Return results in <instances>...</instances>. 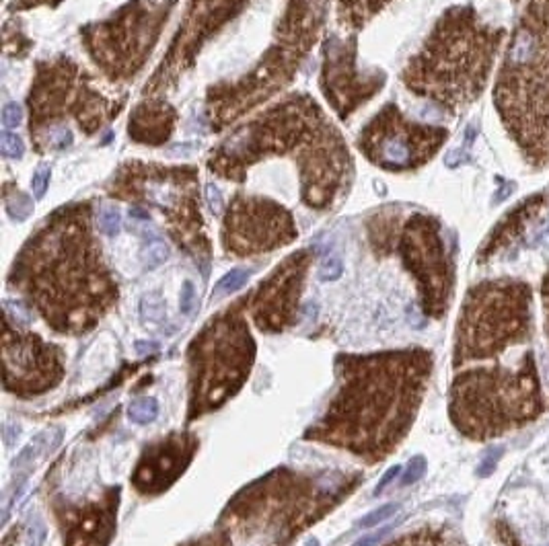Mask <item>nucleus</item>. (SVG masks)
I'll list each match as a JSON object with an SVG mask.
<instances>
[{
	"instance_id": "obj_1",
	"label": "nucleus",
	"mask_w": 549,
	"mask_h": 546,
	"mask_svg": "<svg viewBox=\"0 0 549 546\" xmlns=\"http://www.w3.org/2000/svg\"><path fill=\"white\" fill-rule=\"evenodd\" d=\"M533 290L498 278L473 285L454 327L449 419L471 442L526 428L545 413L533 345Z\"/></svg>"
},
{
	"instance_id": "obj_2",
	"label": "nucleus",
	"mask_w": 549,
	"mask_h": 546,
	"mask_svg": "<svg viewBox=\"0 0 549 546\" xmlns=\"http://www.w3.org/2000/svg\"><path fill=\"white\" fill-rule=\"evenodd\" d=\"M432 370L426 347L337 356V390L305 440L381 464L414 428Z\"/></svg>"
},
{
	"instance_id": "obj_3",
	"label": "nucleus",
	"mask_w": 549,
	"mask_h": 546,
	"mask_svg": "<svg viewBox=\"0 0 549 546\" xmlns=\"http://www.w3.org/2000/svg\"><path fill=\"white\" fill-rule=\"evenodd\" d=\"M8 284L58 335L89 333L118 302V284L83 206L62 210L25 244Z\"/></svg>"
},
{
	"instance_id": "obj_4",
	"label": "nucleus",
	"mask_w": 549,
	"mask_h": 546,
	"mask_svg": "<svg viewBox=\"0 0 549 546\" xmlns=\"http://www.w3.org/2000/svg\"><path fill=\"white\" fill-rule=\"evenodd\" d=\"M360 480V473L280 466L243 487L222 509L218 528L243 546H290L354 493Z\"/></svg>"
},
{
	"instance_id": "obj_5",
	"label": "nucleus",
	"mask_w": 549,
	"mask_h": 546,
	"mask_svg": "<svg viewBox=\"0 0 549 546\" xmlns=\"http://www.w3.org/2000/svg\"><path fill=\"white\" fill-rule=\"evenodd\" d=\"M504 37V27L485 23L473 6H453L409 60L404 82L411 93L457 113L483 93Z\"/></svg>"
},
{
	"instance_id": "obj_6",
	"label": "nucleus",
	"mask_w": 549,
	"mask_h": 546,
	"mask_svg": "<svg viewBox=\"0 0 549 546\" xmlns=\"http://www.w3.org/2000/svg\"><path fill=\"white\" fill-rule=\"evenodd\" d=\"M494 103L521 156L549 165V0H529L502 60Z\"/></svg>"
},
{
	"instance_id": "obj_7",
	"label": "nucleus",
	"mask_w": 549,
	"mask_h": 546,
	"mask_svg": "<svg viewBox=\"0 0 549 546\" xmlns=\"http://www.w3.org/2000/svg\"><path fill=\"white\" fill-rule=\"evenodd\" d=\"M255 339L239 306L222 310L188 347V421L218 411L247 382Z\"/></svg>"
},
{
	"instance_id": "obj_8",
	"label": "nucleus",
	"mask_w": 549,
	"mask_h": 546,
	"mask_svg": "<svg viewBox=\"0 0 549 546\" xmlns=\"http://www.w3.org/2000/svg\"><path fill=\"white\" fill-rule=\"evenodd\" d=\"M399 255L418 285L424 314L442 318L451 306L454 273L440 224L432 216H411L399 238Z\"/></svg>"
},
{
	"instance_id": "obj_9",
	"label": "nucleus",
	"mask_w": 549,
	"mask_h": 546,
	"mask_svg": "<svg viewBox=\"0 0 549 546\" xmlns=\"http://www.w3.org/2000/svg\"><path fill=\"white\" fill-rule=\"evenodd\" d=\"M2 384L4 390L29 401L54 390L66 374L64 352L40 335L19 329L4 314L2 333Z\"/></svg>"
},
{
	"instance_id": "obj_10",
	"label": "nucleus",
	"mask_w": 549,
	"mask_h": 546,
	"mask_svg": "<svg viewBox=\"0 0 549 546\" xmlns=\"http://www.w3.org/2000/svg\"><path fill=\"white\" fill-rule=\"evenodd\" d=\"M447 136L445 128L409 121L395 105H389L366 128L362 144L375 165L389 170H407L428 163Z\"/></svg>"
},
{
	"instance_id": "obj_11",
	"label": "nucleus",
	"mask_w": 549,
	"mask_h": 546,
	"mask_svg": "<svg viewBox=\"0 0 549 546\" xmlns=\"http://www.w3.org/2000/svg\"><path fill=\"white\" fill-rule=\"evenodd\" d=\"M62 546H109L118 528L121 487H105L95 497L74 501L58 491L48 495Z\"/></svg>"
},
{
	"instance_id": "obj_12",
	"label": "nucleus",
	"mask_w": 549,
	"mask_h": 546,
	"mask_svg": "<svg viewBox=\"0 0 549 546\" xmlns=\"http://www.w3.org/2000/svg\"><path fill=\"white\" fill-rule=\"evenodd\" d=\"M294 238L292 218L272 201H235L233 212L224 220V249L239 257L274 251Z\"/></svg>"
},
{
	"instance_id": "obj_13",
	"label": "nucleus",
	"mask_w": 549,
	"mask_h": 546,
	"mask_svg": "<svg viewBox=\"0 0 549 546\" xmlns=\"http://www.w3.org/2000/svg\"><path fill=\"white\" fill-rule=\"evenodd\" d=\"M309 261L305 251L290 255L253 294L251 318L260 331L278 335L296 323Z\"/></svg>"
},
{
	"instance_id": "obj_14",
	"label": "nucleus",
	"mask_w": 549,
	"mask_h": 546,
	"mask_svg": "<svg viewBox=\"0 0 549 546\" xmlns=\"http://www.w3.org/2000/svg\"><path fill=\"white\" fill-rule=\"evenodd\" d=\"M198 448L200 440L190 431H173L146 446L132 473L134 491L144 497L165 493L190 469Z\"/></svg>"
},
{
	"instance_id": "obj_15",
	"label": "nucleus",
	"mask_w": 549,
	"mask_h": 546,
	"mask_svg": "<svg viewBox=\"0 0 549 546\" xmlns=\"http://www.w3.org/2000/svg\"><path fill=\"white\" fill-rule=\"evenodd\" d=\"M545 204H548V193H535V195L526 197L525 201H521L517 208H512L494 226L490 237L485 238V242L481 244L478 253V263H488L496 255L504 253L506 249H510L514 242H519V238L525 235L529 224L539 216V212L545 208Z\"/></svg>"
},
{
	"instance_id": "obj_16",
	"label": "nucleus",
	"mask_w": 549,
	"mask_h": 546,
	"mask_svg": "<svg viewBox=\"0 0 549 546\" xmlns=\"http://www.w3.org/2000/svg\"><path fill=\"white\" fill-rule=\"evenodd\" d=\"M387 546H463L449 528L442 526H426L404 534Z\"/></svg>"
},
{
	"instance_id": "obj_17",
	"label": "nucleus",
	"mask_w": 549,
	"mask_h": 546,
	"mask_svg": "<svg viewBox=\"0 0 549 546\" xmlns=\"http://www.w3.org/2000/svg\"><path fill=\"white\" fill-rule=\"evenodd\" d=\"M159 415V401L152 397H143V399H134L128 404V419L132 423L138 426H148L157 419Z\"/></svg>"
},
{
	"instance_id": "obj_18",
	"label": "nucleus",
	"mask_w": 549,
	"mask_h": 546,
	"mask_svg": "<svg viewBox=\"0 0 549 546\" xmlns=\"http://www.w3.org/2000/svg\"><path fill=\"white\" fill-rule=\"evenodd\" d=\"M251 271L249 269H233L229 271L227 275H222L218 280V284L215 285V292H212V298H222V296H229L233 292H237L239 287H243V284H247Z\"/></svg>"
},
{
	"instance_id": "obj_19",
	"label": "nucleus",
	"mask_w": 549,
	"mask_h": 546,
	"mask_svg": "<svg viewBox=\"0 0 549 546\" xmlns=\"http://www.w3.org/2000/svg\"><path fill=\"white\" fill-rule=\"evenodd\" d=\"M6 212L11 214L13 220L23 222L33 212V204H31V199L25 193L15 191L13 195H6Z\"/></svg>"
},
{
	"instance_id": "obj_20",
	"label": "nucleus",
	"mask_w": 549,
	"mask_h": 546,
	"mask_svg": "<svg viewBox=\"0 0 549 546\" xmlns=\"http://www.w3.org/2000/svg\"><path fill=\"white\" fill-rule=\"evenodd\" d=\"M46 440H48V433L37 435V438L17 456V460H15V471H23L25 466H33V462L42 456V452L46 450Z\"/></svg>"
},
{
	"instance_id": "obj_21",
	"label": "nucleus",
	"mask_w": 549,
	"mask_h": 546,
	"mask_svg": "<svg viewBox=\"0 0 549 546\" xmlns=\"http://www.w3.org/2000/svg\"><path fill=\"white\" fill-rule=\"evenodd\" d=\"M169 255H171V251H169L167 242H163V240H150L143 251L144 265H146L148 269H155V267H159V265H163V263L167 261Z\"/></svg>"
},
{
	"instance_id": "obj_22",
	"label": "nucleus",
	"mask_w": 549,
	"mask_h": 546,
	"mask_svg": "<svg viewBox=\"0 0 549 546\" xmlns=\"http://www.w3.org/2000/svg\"><path fill=\"white\" fill-rule=\"evenodd\" d=\"M179 546H235V540H233L224 530H220V528L216 526V530H212V532L202 534V536H198V538H191V540H188V542H183V545Z\"/></svg>"
},
{
	"instance_id": "obj_23",
	"label": "nucleus",
	"mask_w": 549,
	"mask_h": 546,
	"mask_svg": "<svg viewBox=\"0 0 549 546\" xmlns=\"http://www.w3.org/2000/svg\"><path fill=\"white\" fill-rule=\"evenodd\" d=\"M99 228L107 237H116L121 228V216L116 208H103L99 214Z\"/></svg>"
},
{
	"instance_id": "obj_24",
	"label": "nucleus",
	"mask_w": 549,
	"mask_h": 546,
	"mask_svg": "<svg viewBox=\"0 0 549 546\" xmlns=\"http://www.w3.org/2000/svg\"><path fill=\"white\" fill-rule=\"evenodd\" d=\"M399 511V505L397 503H387V505H382L379 509H375V511H370V514H366L362 520L358 522V526L362 528H373V526H379L385 520H389L393 514H397Z\"/></svg>"
},
{
	"instance_id": "obj_25",
	"label": "nucleus",
	"mask_w": 549,
	"mask_h": 546,
	"mask_svg": "<svg viewBox=\"0 0 549 546\" xmlns=\"http://www.w3.org/2000/svg\"><path fill=\"white\" fill-rule=\"evenodd\" d=\"M502 454L504 450L502 448H490V450H485V454L481 456V460H479V466H478V476L481 478H488V476L492 475L494 471H496V466H498V462H500Z\"/></svg>"
},
{
	"instance_id": "obj_26",
	"label": "nucleus",
	"mask_w": 549,
	"mask_h": 546,
	"mask_svg": "<svg viewBox=\"0 0 549 546\" xmlns=\"http://www.w3.org/2000/svg\"><path fill=\"white\" fill-rule=\"evenodd\" d=\"M426 473V458L424 456H414L407 464L406 473L402 476V487L414 485L416 480H420Z\"/></svg>"
},
{
	"instance_id": "obj_27",
	"label": "nucleus",
	"mask_w": 549,
	"mask_h": 546,
	"mask_svg": "<svg viewBox=\"0 0 549 546\" xmlns=\"http://www.w3.org/2000/svg\"><path fill=\"white\" fill-rule=\"evenodd\" d=\"M44 138H46V146L66 148L72 144V132L68 128H52V130H44Z\"/></svg>"
},
{
	"instance_id": "obj_28",
	"label": "nucleus",
	"mask_w": 549,
	"mask_h": 546,
	"mask_svg": "<svg viewBox=\"0 0 549 546\" xmlns=\"http://www.w3.org/2000/svg\"><path fill=\"white\" fill-rule=\"evenodd\" d=\"M0 140H2V154H4V156H8V159H21V156H23V140H21L17 134L4 132Z\"/></svg>"
},
{
	"instance_id": "obj_29",
	"label": "nucleus",
	"mask_w": 549,
	"mask_h": 546,
	"mask_svg": "<svg viewBox=\"0 0 549 546\" xmlns=\"http://www.w3.org/2000/svg\"><path fill=\"white\" fill-rule=\"evenodd\" d=\"M494 534H496V540L500 542L502 546H523L517 532L510 528V523L504 522V520H498L494 522Z\"/></svg>"
},
{
	"instance_id": "obj_30",
	"label": "nucleus",
	"mask_w": 549,
	"mask_h": 546,
	"mask_svg": "<svg viewBox=\"0 0 549 546\" xmlns=\"http://www.w3.org/2000/svg\"><path fill=\"white\" fill-rule=\"evenodd\" d=\"M342 271H344V265L339 261V257H327L319 267V278L323 282H335L342 278Z\"/></svg>"
},
{
	"instance_id": "obj_31",
	"label": "nucleus",
	"mask_w": 549,
	"mask_h": 546,
	"mask_svg": "<svg viewBox=\"0 0 549 546\" xmlns=\"http://www.w3.org/2000/svg\"><path fill=\"white\" fill-rule=\"evenodd\" d=\"M48 183H49V168L48 166H42V168L33 175V181H31V190H33V195H35L37 199L44 197V193H46V190H48Z\"/></svg>"
},
{
	"instance_id": "obj_32",
	"label": "nucleus",
	"mask_w": 549,
	"mask_h": 546,
	"mask_svg": "<svg viewBox=\"0 0 549 546\" xmlns=\"http://www.w3.org/2000/svg\"><path fill=\"white\" fill-rule=\"evenodd\" d=\"M2 121H4L6 128H17V125H21V121H23L21 107H19L17 103H8V105L4 107V111H2Z\"/></svg>"
},
{
	"instance_id": "obj_33",
	"label": "nucleus",
	"mask_w": 549,
	"mask_h": 546,
	"mask_svg": "<svg viewBox=\"0 0 549 546\" xmlns=\"http://www.w3.org/2000/svg\"><path fill=\"white\" fill-rule=\"evenodd\" d=\"M391 530H393V526H385V528L377 530V532H373V534L362 536L360 540H356V545L354 546H379L382 542V538L391 534Z\"/></svg>"
},
{
	"instance_id": "obj_34",
	"label": "nucleus",
	"mask_w": 549,
	"mask_h": 546,
	"mask_svg": "<svg viewBox=\"0 0 549 546\" xmlns=\"http://www.w3.org/2000/svg\"><path fill=\"white\" fill-rule=\"evenodd\" d=\"M193 300H195V292H193V284L186 282L181 287V300H179V309L183 314H190L193 309Z\"/></svg>"
},
{
	"instance_id": "obj_35",
	"label": "nucleus",
	"mask_w": 549,
	"mask_h": 546,
	"mask_svg": "<svg viewBox=\"0 0 549 546\" xmlns=\"http://www.w3.org/2000/svg\"><path fill=\"white\" fill-rule=\"evenodd\" d=\"M541 302H543V316H545V335L549 341V269L541 282Z\"/></svg>"
},
{
	"instance_id": "obj_36",
	"label": "nucleus",
	"mask_w": 549,
	"mask_h": 546,
	"mask_svg": "<svg viewBox=\"0 0 549 546\" xmlns=\"http://www.w3.org/2000/svg\"><path fill=\"white\" fill-rule=\"evenodd\" d=\"M399 473H402V466H399V464L391 466V469H389V471L385 473V476H382V478H381V483H379V485L375 487V495H381L382 491H385V489H387V487H389V485H391V483H393V480L397 478V475H399Z\"/></svg>"
},
{
	"instance_id": "obj_37",
	"label": "nucleus",
	"mask_w": 549,
	"mask_h": 546,
	"mask_svg": "<svg viewBox=\"0 0 549 546\" xmlns=\"http://www.w3.org/2000/svg\"><path fill=\"white\" fill-rule=\"evenodd\" d=\"M206 193H208V204H210V210L218 214V212L222 210V197H220V191H218V187H216V185H212V183H210V185L206 187Z\"/></svg>"
},
{
	"instance_id": "obj_38",
	"label": "nucleus",
	"mask_w": 549,
	"mask_h": 546,
	"mask_svg": "<svg viewBox=\"0 0 549 546\" xmlns=\"http://www.w3.org/2000/svg\"><path fill=\"white\" fill-rule=\"evenodd\" d=\"M44 534H46L44 526H42V522H40L37 518H35V528L31 526V530H29V545L42 546V538H44Z\"/></svg>"
}]
</instances>
